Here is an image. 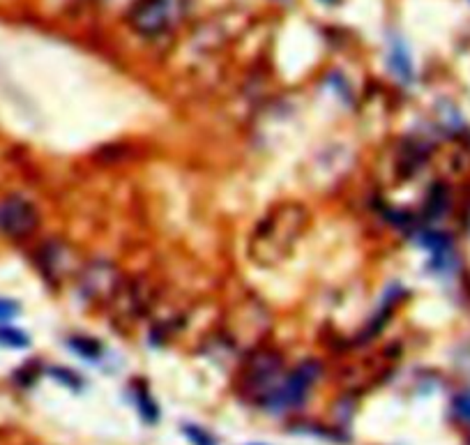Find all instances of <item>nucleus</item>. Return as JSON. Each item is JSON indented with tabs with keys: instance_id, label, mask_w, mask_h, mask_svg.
I'll list each match as a JSON object with an SVG mask.
<instances>
[{
	"instance_id": "obj_1",
	"label": "nucleus",
	"mask_w": 470,
	"mask_h": 445,
	"mask_svg": "<svg viewBox=\"0 0 470 445\" xmlns=\"http://www.w3.org/2000/svg\"><path fill=\"white\" fill-rule=\"evenodd\" d=\"M37 226L35 205L21 196H7L0 201V233L23 238L33 233Z\"/></svg>"
},
{
	"instance_id": "obj_2",
	"label": "nucleus",
	"mask_w": 470,
	"mask_h": 445,
	"mask_svg": "<svg viewBox=\"0 0 470 445\" xmlns=\"http://www.w3.org/2000/svg\"><path fill=\"white\" fill-rule=\"evenodd\" d=\"M316 376H318V365L316 363H307L302 367H298L295 372H293L291 379L284 383V386L277 390L274 397H272V409H293V406H300L304 402L307 393H309V388L314 386Z\"/></svg>"
},
{
	"instance_id": "obj_3",
	"label": "nucleus",
	"mask_w": 470,
	"mask_h": 445,
	"mask_svg": "<svg viewBox=\"0 0 470 445\" xmlns=\"http://www.w3.org/2000/svg\"><path fill=\"white\" fill-rule=\"evenodd\" d=\"M390 67L395 70L397 76H402L404 81H411V76H413V63H411V56H408V51H406L402 40H395V44H392Z\"/></svg>"
},
{
	"instance_id": "obj_4",
	"label": "nucleus",
	"mask_w": 470,
	"mask_h": 445,
	"mask_svg": "<svg viewBox=\"0 0 470 445\" xmlns=\"http://www.w3.org/2000/svg\"><path fill=\"white\" fill-rule=\"evenodd\" d=\"M0 344H3V346H10V349H26L30 340L26 337V333H21V330L3 328L0 330Z\"/></svg>"
},
{
	"instance_id": "obj_5",
	"label": "nucleus",
	"mask_w": 470,
	"mask_h": 445,
	"mask_svg": "<svg viewBox=\"0 0 470 445\" xmlns=\"http://www.w3.org/2000/svg\"><path fill=\"white\" fill-rule=\"evenodd\" d=\"M72 349L79 351V356H81V358H90V360H95V358L99 356V346H97L95 342L76 340V342H72Z\"/></svg>"
},
{
	"instance_id": "obj_6",
	"label": "nucleus",
	"mask_w": 470,
	"mask_h": 445,
	"mask_svg": "<svg viewBox=\"0 0 470 445\" xmlns=\"http://www.w3.org/2000/svg\"><path fill=\"white\" fill-rule=\"evenodd\" d=\"M454 411H457L459 418L470 420V393L457 397V402H454Z\"/></svg>"
},
{
	"instance_id": "obj_7",
	"label": "nucleus",
	"mask_w": 470,
	"mask_h": 445,
	"mask_svg": "<svg viewBox=\"0 0 470 445\" xmlns=\"http://www.w3.org/2000/svg\"><path fill=\"white\" fill-rule=\"evenodd\" d=\"M17 312H19V305H17V302H12V300H0V323H3V321L14 319V316H17Z\"/></svg>"
},
{
	"instance_id": "obj_8",
	"label": "nucleus",
	"mask_w": 470,
	"mask_h": 445,
	"mask_svg": "<svg viewBox=\"0 0 470 445\" xmlns=\"http://www.w3.org/2000/svg\"><path fill=\"white\" fill-rule=\"evenodd\" d=\"M187 434L191 436V441H194L196 445H212V439L207 434H203L201 429H194V427H189L187 429Z\"/></svg>"
}]
</instances>
